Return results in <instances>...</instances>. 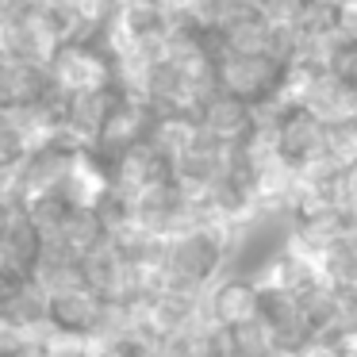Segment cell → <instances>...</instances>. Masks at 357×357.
<instances>
[{
    "instance_id": "7a4b0ae2",
    "label": "cell",
    "mask_w": 357,
    "mask_h": 357,
    "mask_svg": "<svg viewBox=\"0 0 357 357\" xmlns=\"http://www.w3.org/2000/svg\"><path fill=\"white\" fill-rule=\"evenodd\" d=\"M215 85L219 93L234 96V100L261 108L265 100H273L280 77H284V62L269 54H234V50H215Z\"/></svg>"
},
{
    "instance_id": "6da1fadb",
    "label": "cell",
    "mask_w": 357,
    "mask_h": 357,
    "mask_svg": "<svg viewBox=\"0 0 357 357\" xmlns=\"http://www.w3.org/2000/svg\"><path fill=\"white\" fill-rule=\"evenodd\" d=\"M47 73L62 96L116 89V58L100 39H73L54 47V54L47 58Z\"/></svg>"
},
{
    "instance_id": "3957f363",
    "label": "cell",
    "mask_w": 357,
    "mask_h": 357,
    "mask_svg": "<svg viewBox=\"0 0 357 357\" xmlns=\"http://www.w3.org/2000/svg\"><path fill=\"white\" fill-rule=\"evenodd\" d=\"M204 319L219 331H234L246 326L254 319H261V288L254 284L250 273H223L215 284H208L204 292Z\"/></svg>"
}]
</instances>
